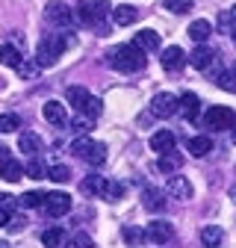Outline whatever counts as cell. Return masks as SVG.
Masks as SVG:
<instances>
[{"label": "cell", "mask_w": 236, "mask_h": 248, "mask_svg": "<svg viewBox=\"0 0 236 248\" xmlns=\"http://www.w3.org/2000/svg\"><path fill=\"white\" fill-rule=\"evenodd\" d=\"M47 177L56 180V183H65V180L71 177V169H68V166H50V169H47Z\"/></svg>", "instance_id": "d590c367"}, {"label": "cell", "mask_w": 236, "mask_h": 248, "mask_svg": "<svg viewBox=\"0 0 236 248\" xmlns=\"http://www.w3.org/2000/svg\"><path fill=\"white\" fill-rule=\"evenodd\" d=\"M151 112L157 118H171L177 112V98L168 95V92H160V95H154V101H151Z\"/></svg>", "instance_id": "ba28073f"}, {"label": "cell", "mask_w": 236, "mask_h": 248, "mask_svg": "<svg viewBox=\"0 0 236 248\" xmlns=\"http://www.w3.org/2000/svg\"><path fill=\"white\" fill-rule=\"evenodd\" d=\"M160 62H162L165 71H180L186 65V50L177 47V45H171V47H165V53L160 56Z\"/></svg>", "instance_id": "5bb4252c"}, {"label": "cell", "mask_w": 236, "mask_h": 248, "mask_svg": "<svg viewBox=\"0 0 236 248\" xmlns=\"http://www.w3.org/2000/svg\"><path fill=\"white\" fill-rule=\"evenodd\" d=\"M0 207L9 210V213H15V207H21V204H18V198H15V195H0Z\"/></svg>", "instance_id": "ab89813d"}, {"label": "cell", "mask_w": 236, "mask_h": 248, "mask_svg": "<svg viewBox=\"0 0 236 248\" xmlns=\"http://www.w3.org/2000/svg\"><path fill=\"white\" fill-rule=\"evenodd\" d=\"M15 71H18L21 80H36L39 71H42V65H39V62H33V59H21L18 65H15Z\"/></svg>", "instance_id": "83f0119b"}, {"label": "cell", "mask_w": 236, "mask_h": 248, "mask_svg": "<svg viewBox=\"0 0 236 248\" xmlns=\"http://www.w3.org/2000/svg\"><path fill=\"white\" fill-rule=\"evenodd\" d=\"M18 148H21L24 154H30V157H36V154L44 148V142H42V136H39V133H30V130H27V133H21V136H18Z\"/></svg>", "instance_id": "d6986e66"}, {"label": "cell", "mask_w": 236, "mask_h": 248, "mask_svg": "<svg viewBox=\"0 0 236 248\" xmlns=\"http://www.w3.org/2000/svg\"><path fill=\"white\" fill-rule=\"evenodd\" d=\"M174 133L171 130H157L154 136H151V148L157 151V154H165V151H174Z\"/></svg>", "instance_id": "7402d4cb"}, {"label": "cell", "mask_w": 236, "mask_h": 248, "mask_svg": "<svg viewBox=\"0 0 236 248\" xmlns=\"http://www.w3.org/2000/svg\"><path fill=\"white\" fill-rule=\"evenodd\" d=\"M24 174H27V177H33V180H42V177L47 174V169H44L42 160H30V163L24 166Z\"/></svg>", "instance_id": "d6a6232c"}, {"label": "cell", "mask_w": 236, "mask_h": 248, "mask_svg": "<svg viewBox=\"0 0 236 248\" xmlns=\"http://www.w3.org/2000/svg\"><path fill=\"white\" fill-rule=\"evenodd\" d=\"M80 192H83V195H88V198H103V195H106V177L92 171L88 177H83Z\"/></svg>", "instance_id": "9c48e42d"}, {"label": "cell", "mask_w": 236, "mask_h": 248, "mask_svg": "<svg viewBox=\"0 0 236 248\" xmlns=\"http://www.w3.org/2000/svg\"><path fill=\"white\" fill-rule=\"evenodd\" d=\"M230 15H233V21H236V6H233V9H230Z\"/></svg>", "instance_id": "ee69618b"}, {"label": "cell", "mask_w": 236, "mask_h": 248, "mask_svg": "<svg viewBox=\"0 0 236 248\" xmlns=\"http://www.w3.org/2000/svg\"><path fill=\"white\" fill-rule=\"evenodd\" d=\"M236 124V115L230 107H210L204 115V127H210V130H227Z\"/></svg>", "instance_id": "5b68a950"}, {"label": "cell", "mask_w": 236, "mask_h": 248, "mask_svg": "<svg viewBox=\"0 0 236 248\" xmlns=\"http://www.w3.org/2000/svg\"><path fill=\"white\" fill-rule=\"evenodd\" d=\"M24 210H33V207H42L44 204V192H39V189H33V192H24V198L18 201Z\"/></svg>", "instance_id": "f546056e"}, {"label": "cell", "mask_w": 236, "mask_h": 248, "mask_svg": "<svg viewBox=\"0 0 236 248\" xmlns=\"http://www.w3.org/2000/svg\"><path fill=\"white\" fill-rule=\"evenodd\" d=\"M136 18H139V9L130 6V3H121V6L112 9V24L115 27H130V24H136Z\"/></svg>", "instance_id": "9a60e30c"}, {"label": "cell", "mask_w": 236, "mask_h": 248, "mask_svg": "<svg viewBox=\"0 0 236 248\" xmlns=\"http://www.w3.org/2000/svg\"><path fill=\"white\" fill-rule=\"evenodd\" d=\"M210 148H213V139L210 136H195V139H189V154H192V157H206Z\"/></svg>", "instance_id": "f1b7e54d"}, {"label": "cell", "mask_w": 236, "mask_h": 248, "mask_svg": "<svg viewBox=\"0 0 236 248\" xmlns=\"http://www.w3.org/2000/svg\"><path fill=\"white\" fill-rule=\"evenodd\" d=\"M168 195H171L174 201H189V198H192V183H189V177L171 174V180H168Z\"/></svg>", "instance_id": "7c38bea8"}, {"label": "cell", "mask_w": 236, "mask_h": 248, "mask_svg": "<svg viewBox=\"0 0 236 248\" xmlns=\"http://www.w3.org/2000/svg\"><path fill=\"white\" fill-rule=\"evenodd\" d=\"M88 95H92V92L83 89V86H68V89H65V101H71V107H74V109H80V112H83V107H86Z\"/></svg>", "instance_id": "603a6c76"}, {"label": "cell", "mask_w": 236, "mask_h": 248, "mask_svg": "<svg viewBox=\"0 0 236 248\" xmlns=\"http://www.w3.org/2000/svg\"><path fill=\"white\" fill-rule=\"evenodd\" d=\"M216 83H219L224 92L236 95V71H221V74H216Z\"/></svg>", "instance_id": "4dcf8cb0"}, {"label": "cell", "mask_w": 236, "mask_h": 248, "mask_svg": "<svg viewBox=\"0 0 236 248\" xmlns=\"http://www.w3.org/2000/svg\"><path fill=\"white\" fill-rule=\"evenodd\" d=\"M21 174H24V166H21L18 160H12V157L0 160V177H3L6 183H18V180H21Z\"/></svg>", "instance_id": "ac0fdd59"}, {"label": "cell", "mask_w": 236, "mask_h": 248, "mask_svg": "<svg viewBox=\"0 0 236 248\" xmlns=\"http://www.w3.org/2000/svg\"><path fill=\"white\" fill-rule=\"evenodd\" d=\"M183 166V157L180 154H174V151H165V154H160V163H157V169L162 171V174H174L177 169Z\"/></svg>", "instance_id": "44dd1931"}, {"label": "cell", "mask_w": 236, "mask_h": 248, "mask_svg": "<svg viewBox=\"0 0 236 248\" xmlns=\"http://www.w3.org/2000/svg\"><path fill=\"white\" fill-rule=\"evenodd\" d=\"M121 195H124V186H121V183H106V195H103V198H109V201H118Z\"/></svg>", "instance_id": "74e56055"}, {"label": "cell", "mask_w": 236, "mask_h": 248, "mask_svg": "<svg viewBox=\"0 0 236 248\" xmlns=\"http://www.w3.org/2000/svg\"><path fill=\"white\" fill-rule=\"evenodd\" d=\"M21 127V118L15 112H6V115H0V133H15Z\"/></svg>", "instance_id": "1f68e13d"}, {"label": "cell", "mask_w": 236, "mask_h": 248, "mask_svg": "<svg viewBox=\"0 0 236 248\" xmlns=\"http://www.w3.org/2000/svg\"><path fill=\"white\" fill-rule=\"evenodd\" d=\"M74 127H77L80 133H86V130H92V118H88V115H86V118H77V121H74Z\"/></svg>", "instance_id": "60d3db41"}, {"label": "cell", "mask_w": 236, "mask_h": 248, "mask_svg": "<svg viewBox=\"0 0 236 248\" xmlns=\"http://www.w3.org/2000/svg\"><path fill=\"white\" fill-rule=\"evenodd\" d=\"M124 239H127V245H142L148 239V233L142 228H124Z\"/></svg>", "instance_id": "8d00e7d4"}, {"label": "cell", "mask_w": 236, "mask_h": 248, "mask_svg": "<svg viewBox=\"0 0 236 248\" xmlns=\"http://www.w3.org/2000/svg\"><path fill=\"white\" fill-rule=\"evenodd\" d=\"M42 242H44V248H59V245L68 242V233L62 228H50V231L42 233Z\"/></svg>", "instance_id": "4316f807"}, {"label": "cell", "mask_w": 236, "mask_h": 248, "mask_svg": "<svg viewBox=\"0 0 236 248\" xmlns=\"http://www.w3.org/2000/svg\"><path fill=\"white\" fill-rule=\"evenodd\" d=\"M230 198H233V201H236V189H233V192H230Z\"/></svg>", "instance_id": "f6af8a7d"}, {"label": "cell", "mask_w": 236, "mask_h": 248, "mask_svg": "<svg viewBox=\"0 0 236 248\" xmlns=\"http://www.w3.org/2000/svg\"><path fill=\"white\" fill-rule=\"evenodd\" d=\"M21 59H24V53H21L15 45H0V65H9V68H15Z\"/></svg>", "instance_id": "484cf974"}, {"label": "cell", "mask_w": 236, "mask_h": 248, "mask_svg": "<svg viewBox=\"0 0 236 248\" xmlns=\"http://www.w3.org/2000/svg\"><path fill=\"white\" fill-rule=\"evenodd\" d=\"M44 121L53 124V127H65L68 124V112H65V104H59V101H47L44 109H42Z\"/></svg>", "instance_id": "8fae6325"}, {"label": "cell", "mask_w": 236, "mask_h": 248, "mask_svg": "<svg viewBox=\"0 0 236 248\" xmlns=\"http://www.w3.org/2000/svg\"><path fill=\"white\" fill-rule=\"evenodd\" d=\"M210 36H213V24H210V21H204V18H201V21H195V24L189 27V39H195L198 45H201V42H206Z\"/></svg>", "instance_id": "d4e9b609"}, {"label": "cell", "mask_w": 236, "mask_h": 248, "mask_svg": "<svg viewBox=\"0 0 236 248\" xmlns=\"http://www.w3.org/2000/svg\"><path fill=\"white\" fill-rule=\"evenodd\" d=\"M9 219H12V213L0 207V228H6V225H9Z\"/></svg>", "instance_id": "b9f144b4"}, {"label": "cell", "mask_w": 236, "mask_h": 248, "mask_svg": "<svg viewBox=\"0 0 236 248\" xmlns=\"http://www.w3.org/2000/svg\"><path fill=\"white\" fill-rule=\"evenodd\" d=\"M71 245L74 248H88V245H92V236H88V233H74L71 236Z\"/></svg>", "instance_id": "f35d334b"}, {"label": "cell", "mask_w": 236, "mask_h": 248, "mask_svg": "<svg viewBox=\"0 0 236 248\" xmlns=\"http://www.w3.org/2000/svg\"><path fill=\"white\" fill-rule=\"evenodd\" d=\"M42 207L47 210V216L59 219V216H65L71 210V195H65V192H44V204Z\"/></svg>", "instance_id": "8992f818"}, {"label": "cell", "mask_w": 236, "mask_h": 248, "mask_svg": "<svg viewBox=\"0 0 236 248\" xmlns=\"http://www.w3.org/2000/svg\"><path fill=\"white\" fill-rule=\"evenodd\" d=\"M133 45L145 53H151V50H160V36L154 33V30H139V33L133 36Z\"/></svg>", "instance_id": "2e32d148"}, {"label": "cell", "mask_w": 236, "mask_h": 248, "mask_svg": "<svg viewBox=\"0 0 236 248\" xmlns=\"http://www.w3.org/2000/svg\"><path fill=\"white\" fill-rule=\"evenodd\" d=\"M142 204L151 210V213H160V210H165V192L154 189V186H148L145 195H142Z\"/></svg>", "instance_id": "ffe728a7"}, {"label": "cell", "mask_w": 236, "mask_h": 248, "mask_svg": "<svg viewBox=\"0 0 236 248\" xmlns=\"http://www.w3.org/2000/svg\"><path fill=\"white\" fill-rule=\"evenodd\" d=\"M83 112H86L88 118H98V115L103 112V104H101V98H95V95H88V101H86Z\"/></svg>", "instance_id": "e575fe53"}, {"label": "cell", "mask_w": 236, "mask_h": 248, "mask_svg": "<svg viewBox=\"0 0 236 248\" xmlns=\"http://www.w3.org/2000/svg\"><path fill=\"white\" fill-rule=\"evenodd\" d=\"M44 18L56 27H68L71 24V6H65L62 0H50V3L44 6Z\"/></svg>", "instance_id": "52a82bcc"}, {"label": "cell", "mask_w": 236, "mask_h": 248, "mask_svg": "<svg viewBox=\"0 0 236 248\" xmlns=\"http://www.w3.org/2000/svg\"><path fill=\"white\" fill-rule=\"evenodd\" d=\"M177 109H183V115L192 121V118H198V112H201V98L195 95V92H186V95L177 98Z\"/></svg>", "instance_id": "e0dca14e"}, {"label": "cell", "mask_w": 236, "mask_h": 248, "mask_svg": "<svg viewBox=\"0 0 236 248\" xmlns=\"http://www.w3.org/2000/svg\"><path fill=\"white\" fill-rule=\"evenodd\" d=\"M221 242H224V231H221V228L206 225V228L201 231V245H206V248H219Z\"/></svg>", "instance_id": "cb8c5ba5"}, {"label": "cell", "mask_w": 236, "mask_h": 248, "mask_svg": "<svg viewBox=\"0 0 236 248\" xmlns=\"http://www.w3.org/2000/svg\"><path fill=\"white\" fill-rule=\"evenodd\" d=\"M148 239L151 242H157V245H165L168 239H174V228L168 225V222H162V219H154L151 225H148Z\"/></svg>", "instance_id": "4fadbf2b"}, {"label": "cell", "mask_w": 236, "mask_h": 248, "mask_svg": "<svg viewBox=\"0 0 236 248\" xmlns=\"http://www.w3.org/2000/svg\"><path fill=\"white\" fill-rule=\"evenodd\" d=\"M77 15L86 27L98 30V36H106L109 33V24H106V15H109V3L103 0H83L77 6Z\"/></svg>", "instance_id": "3957f363"}, {"label": "cell", "mask_w": 236, "mask_h": 248, "mask_svg": "<svg viewBox=\"0 0 236 248\" xmlns=\"http://www.w3.org/2000/svg\"><path fill=\"white\" fill-rule=\"evenodd\" d=\"M233 42H236V27H233Z\"/></svg>", "instance_id": "bcb514c9"}, {"label": "cell", "mask_w": 236, "mask_h": 248, "mask_svg": "<svg viewBox=\"0 0 236 248\" xmlns=\"http://www.w3.org/2000/svg\"><path fill=\"white\" fill-rule=\"evenodd\" d=\"M106 62L115 68V71H124V74H133V71H142L145 68V50H139L136 45H118L106 53Z\"/></svg>", "instance_id": "7a4b0ae2"}, {"label": "cell", "mask_w": 236, "mask_h": 248, "mask_svg": "<svg viewBox=\"0 0 236 248\" xmlns=\"http://www.w3.org/2000/svg\"><path fill=\"white\" fill-rule=\"evenodd\" d=\"M186 59H189V65H192V68H198V71H206V68H210L213 62H216V50H210V47H206V45L201 42V45H198V47H195V50H192Z\"/></svg>", "instance_id": "30bf717a"}, {"label": "cell", "mask_w": 236, "mask_h": 248, "mask_svg": "<svg viewBox=\"0 0 236 248\" xmlns=\"http://www.w3.org/2000/svg\"><path fill=\"white\" fill-rule=\"evenodd\" d=\"M230 142L236 145V124H233V133H230Z\"/></svg>", "instance_id": "7bdbcfd3"}, {"label": "cell", "mask_w": 236, "mask_h": 248, "mask_svg": "<svg viewBox=\"0 0 236 248\" xmlns=\"http://www.w3.org/2000/svg\"><path fill=\"white\" fill-rule=\"evenodd\" d=\"M71 45H74L71 33H47L39 42V47H36V62H39L42 68H50V65H56L59 56H62Z\"/></svg>", "instance_id": "6da1fadb"}, {"label": "cell", "mask_w": 236, "mask_h": 248, "mask_svg": "<svg viewBox=\"0 0 236 248\" xmlns=\"http://www.w3.org/2000/svg\"><path fill=\"white\" fill-rule=\"evenodd\" d=\"M162 6H165L168 12H174V15H183V12H189L195 3H192V0H162Z\"/></svg>", "instance_id": "836d02e7"}, {"label": "cell", "mask_w": 236, "mask_h": 248, "mask_svg": "<svg viewBox=\"0 0 236 248\" xmlns=\"http://www.w3.org/2000/svg\"><path fill=\"white\" fill-rule=\"evenodd\" d=\"M71 154L86 160L88 166H103V160H106V148L101 142H92V139H77L71 145Z\"/></svg>", "instance_id": "277c9868"}]
</instances>
